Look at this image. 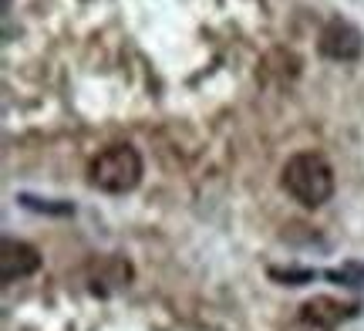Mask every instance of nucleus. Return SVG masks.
<instances>
[{
    "instance_id": "1",
    "label": "nucleus",
    "mask_w": 364,
    "mask_h": 331,
    "mask_svg": "<svg viewBox=\"0 0 364 331\" xmlns=\"http://www.w3.org/2000/svg\"><path fill=\"white\" fill-rule=\"evenodd\" d=\"M280 183H284L287 196L297 199L300 206H307V210H317V206H324L327 199L334 196V169H331V162L321 152L290 156Z\"/></svg>"
},
{
    "instance_id": "2",
    "label": "nucleus",
    "mask_w": 364,
    "mask_h": 331,
    "mask_svg": "<svg viewBox=\"0 0 364 331\" xmlns=\"http://www.w3.org/2000/svg\"><path fill=\"white\" fill-rule=\"evenodd\" d=\"M88 179L95 189L112 193V196L132 193L139 186V179H142V156H139V149L129 146V142H115V146L102 149L88 166Z\"/></svg>"
},
{
    "instance_id": "3",
    "label": "nucleus",
    "mask_w": 364,
    "mask_h": 331,
    "mask_svg": "<svg viewBox=\"0 0 364 331\" xmlns=\"http://www.w3.org/2000/svg\"><path fill=\"white\" fill-rule=\"evenodd\" d=\"M317 51L324 54L327 61H338V65H351L364 54V34L361 27L351 24L348 17H331L321 27V38H317Z\"/></svg>"
},
{
    "instance_id": "4",
    "label": "nucleus",
    "mask_w": 364,
    "mask_h": 331,
    "mask_svg": "<svg viewBox=\"0 0 364 331\" xmlns=\"http://www.w3.org/2000/svg\"><path fill=\"white\" fill-rule=\"evenodd\" d=\"M348 315H351V308L334 298H314L307 305H300L297 318L287 325V331H334Z\"/></svg>"
},
{
    "instance_id": "5",
    "label": "nucleus",
    "mask_w": 364,
    "mask_h": 331,
    "mask_svg": "<svg viewBox=\"0 0 364 331\" xmlns=\"http://www.w3.org/2000/svg\"><path fill=\"white\" fill-rule=\"evenodd\" d=\"M38 267H41L38 247H31V243L14 240V237H7L4 243H0V280H4V284L21 280V278H31Z\"/></svg>"
},
{
    "instance_id": "6",
    "label": "nucleus",
    "mask_w": 364,
    "mask_h": 331,
    "mask_svg": "<svg viewBox=\"0 0 364 331\" xmlns=\"http://www.w3.org/2000/svg\"><path fill=\"white\" fill-rule=\"evenodd\" d=\"M129 278H132V270L122 257H98L91 264V291L95 294L115 291L122 284H129Z\"/></svg>"
}]
</instances>
